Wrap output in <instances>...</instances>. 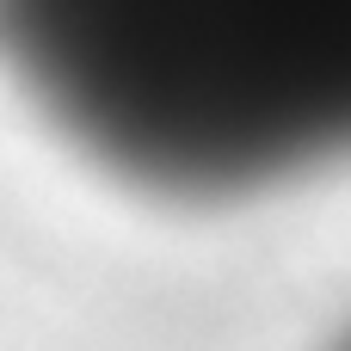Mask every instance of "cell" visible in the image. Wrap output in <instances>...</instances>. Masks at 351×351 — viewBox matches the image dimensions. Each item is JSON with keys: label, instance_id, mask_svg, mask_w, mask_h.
<instances>
[{"label": "cell", "instance_id": "cell-1", "mask_svg": "<svg viewBox=\"0 0 351 351\" xmlns=\"http://www.w3.org/2000/svg\"><path fill=\"white\" fill-rule=\"evenodd\" d=\"M0 68L148 191L234 197L351 160V0H0Z\"/></svg>", "mask_w": 351, "mask_h": 351}, {"label": "cell", "instance_id": "cell-2", "mask_svg": "<svg viewBox=\"0 0 351 351\" xmlns=\"http://www.w3.org/2000/svg\"><path fill=\"white\" fill-rule=\"evenodd\" d=\"M333 351H351V327H346V333H339V339H333Z\"/></svg>", "mask_w": 351, "mask_h": 351}]
</instances>
